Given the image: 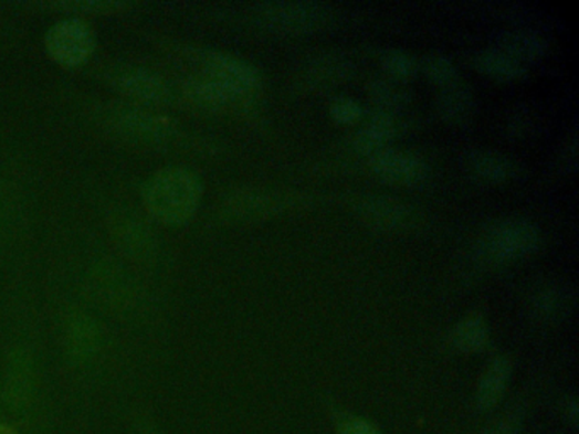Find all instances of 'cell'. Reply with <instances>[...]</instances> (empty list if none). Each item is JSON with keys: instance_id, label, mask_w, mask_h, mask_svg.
Masks as SVG:
<instances>
[{"instance_id": "52a82bcc", "label": "cell", "mask_w": 579, "mask_h": 434, "mask_svg": "<svg viewBox=\"0 0 579 434\" xmlns=\"http://www.w3.org/2000/svg\"><path fill=\"white\" fill-rule=\"evenodd\" d=\"M186 53L201 66L199 74L227 88L242 103H249L262 87L261 70L242 56L211 47H186Z\"/></svg>"}, {"instance_id": "3957f363", "label": "cell", "mask_w": 579, "mask_h": 434, "mask_svg": "<svg viewBox=\"0 0 579 434\" xmlns=\"http://www.w3.org/2000/svg\"><path fill=\"white\" fill-rule=\"evenodd\" d=\"M101 125L133 145L164 147L179 136V125L169 114L133 103H106L97 107Z\"/></svg>"}, {"instance_id": "1f68e13d", "label": "cell", "mask_w": 579, "mask_h": 434, "mask_svg": "<svg viewBox=\"0 0 579 434\" xmlns=\"http://www.w3.org/2000/svg\"><path fill=\"white\" fill-rule=\"evenodd\" d=\"M133 434H161V431L150 416H138L133 423Z\"/></svg>"}, {"instance_id": "9c48e42d", "label": "cell", "mask_w": 579, "mask_h": 434, "mask_svg": "<svg viewBox=\"0 0 579 434\" xmlns=\"http://www.w3.org/2000/svg\"><path fill=\"white\" fill-rule=\"evenodd\" d=\"M0 392L2 405L9 414L28 416L38 392L36 358L28 345H14L9 351L4 377L0 379Z\"/></svg>"}, {"instance_id": "7402d4cb", "label": "cell", "mask_w": 579, "mask_h": 434, "mask_svg": "<svg viewBox=\"0 0 579 434\" xmlns=\"http://www.w3.org/2000/svg\"><path fill=\"white\" fill-rule=\"evenodd\" d=\"M568 287L559 284H544L530 297V313L537 321L556 322L565 318L571 307Z\"/></svg>"}, {"instance_id": "7a4b0ae2", "label": "cell", "mask_w": 579, "mask_h": 434, "mask_svg": "<svg viewBox=\"0 0 579 434\" xmlns=\"http://www.w3.org/2000/svg\"><path fill=\"white\" fill-rule=\"evenodd\" d=\"M543 245L539 227L524 218H503L481 231L474 256L483 267L503 268L536 255Z\"/></svg>"}, {"instance_id": "d590c367", "label": "cell", "mask_w": 579, "mask_h": 434, "mask_svg": "<svg viewBox=\"0 0 579 434\" xmlns=\"http://www.w3.org/2000/svg\"><path fill=\"white\" fill-rule=\"evenodd\" d=\"M2 411H4V405H2V392H0V417H2Z\"/></svg>"}, {"instance_id": "6da1fadb", "label": "cell", "mask_w": 579, "mask_h": 434, "mask_svg": "<svg viewBox=\"0 0 579 434\" xmlns=\"http://www.w3.org/2000/svg\"><path fill=\"white\" fill-rule=\"evenodd\" d=\"M145 211L167 227H182L194 220L204 198V182L189 167H164L141 186Z\"/></svg>"}, {"instance_id": "5b68a950", "label": "cell", "mask_w": 579, "mask_h": 434, "mask_svg": "<svg viewBox=\"0 0 579 434\" xmlns=\"http://www.w3.org/2000/svg\"><path fill=\"white\" fill-rule=\"evenodd\" d=\"M309 199L308 194L299 190L243 187L224 195L218 215L224 223H255L271 220L291 209L305 208Z\"/></svg>"}, {"instance_id": "4dcf8cb0", "label": "cell", "mask_w": 579, "mask_h": 434, "mask_svg": "<svg viewBox=\"0 0 579 434\" xmlns=\"http://www.w3.org/2000/svg\"><path fill=\"white\" fill-rule=\"evenodd\" d=\"M522 430V414L518 411L505 414L495 423L484 427L480 434H520Z\"/></svg>"}, {"instance_id": "8992f818", "label": "cell", "mask_w": 579, "mask_h": 434, "mask_svg": "<svg viewBox=\"0 0 579 434\" xmlns=\"http://www.w3.org/2000/svg\"><path fill=\"white\" fill-rule=\"evenodd\" d=\"M331 9L319 2L284 0L264 2L255 8V24L275 36H306L318 33L331 21Z\"/></svg>"}, {"instance_id": "277c9868", "label": "cell", "mask_w": 579, "mask_h": 434, "mask_svg": "<svg viewBox=\"0 0 579 434\" xmlns=\"http://www.w3.org/2000/svg\"><path fill=\"white\" fill-rule=\"evenodd\" d=\"M87 294L97 307L118 318H135L144 309V288L122 263L113 260H101L91 268Z\"/></svg>"}, {"instance_id": "484cf974", "label": "cell", "mask_w": 579, "mask_h": 434, "mask_svg": "<svg viewBox=\"0 0 579 434\" xmlns=\"http://www.w3.org/2000/svg\"><path fill=\"white\" fill-rule=\"evenodd\" d=\"M369 95L375 106L382 113L394 114L410 103V94L404 91L403 85L388 77L370 82Z\"/></svg>"}, {"instance_id": "e575fe53", "label": "cell", "mask_w": 579, "mask_h": 434, "mask_svg": "<svg viewBox=\"0 0 579 434\" xmlns=\"http://www.w3.org/2000/svg\"><path fill=\"white\" fill-rule=\"evenodd\" d=\"M0 434H15V430L12 426H9V424L2 423L0 421Z\"/></svg>"}, {"instance_id": "d6986e66", "label": "cell", "mask_w": 579, "mask_h": 434, "mask_svg": "<svg viewBox=\"0 0 579 434\" xmlns=\"http://www.w3.org/2000/svg\"><path fill=\"white\" fill-rule=\"evenodd\" d=\"M398 131H400V128H398L394 114L378 110L354 136L352 148L364 157H372L378 151L391 147V141L397 138Z\"/></svg>"}, {"instance_id": "30bf717a", "label": "cell", "mask_w": 579, "mask_h": 434, "mask_svg": "<svg viewBox=\"0 0 579 434\" xmlns=\"http://www.w3.org/2000/svg\"><path fill=\"white\" fill-rule=\"evenodd\" d=\"M107 233L126 258L140 265H154L160 255V241L154 227L129 209H114L107 215Z\"/></svg>"}, {"instance_id": "83f0119b", "label": "cell", "mask_w": 579, "mask_h": 434, "mask_svg": "<svg viewBox=\"0 0 579 434\" xmlns=\"http://www.w3.org/2000/svg\"><path fill=\"white\" fill-rule=\"evenodd\" d=\"M381 66L385 68L388 78L398 82V84H403V82L410 81L419 74L420 62L411 53L392 47V50H386L382 53Z\"/></svg>"}, {"instance_id": "7c38bea8", "label": "cell", "mask_w": 579, "mask_h": 434, "mask_svg": "<svg viewBox=\"0 0 579 434\" xmlns=\"http://www.w3.org/2000/svg\"><path fill=\"white\" fill-rule=\"evenodd\" d=\"M62 341L63 353L72 367L91 366L103 351V326L87 310L71 309L63 321Z\"/></svg>"}, {"instance_id": "d6a6232c", "label": "cell", "mask_w": 579, "mask_h": 434, "mask_svg": "<svg viewBox=\"0 0 579 434\" xmlns=\"http://www.w3.org/2000/svg\"><path fill=\"white\" fill-rule=\"evenodd\" d=\"M562 411H565V420H568L569 423L576 424V421H578L579 409L578 402H576L575 398H569L568 401H566Z\"/></svg>"}, {"instance_id": "d4e9b609", "label": "cell", "mask_w": 579, "mask_h": 434, "mask_svg": "<svg viewBox=\"0 0 579 434\" xmlns=\"http://www.w3.org/2000/svg\"><path fill=\"white\" fill-rule=\"evenodd\" d=\"M46 8L65 12L72 18H82V15L119 14L128 11L131 4L119 0H60V2H50Z\"/></svg>"}, {"instance_id": "8fae6325", "label": "cell", "mask_w": 579, "mask_h": 434, "mask_svg": "<svg viewBox=\"0 0 579 434\" xmlns=\"http://www.w3.org/2000/svg\"><path fill=\"white\" fill-rule=\"evenodd\" d=\"M106 82L114 91L125 95L138 106H164L173 97L169 82L154 70L144 66H113L107 70Z\"/></svg>"}, {"instance_id": "9a60e30c", "label": "cell", "mask_w": 579, "mask_h": 434, "mask_svg": "<svg viewBox=\"0 0 579 434\" xmlns=\"http://www.w3.org/2000/svg\"><path fill=\"white\" fill-rule=\"evenodd\" d=\"M180 92H182L183 99L188 100L192 107L204 110V113H223L230 107L245 104L236 99L235 95L228 92L227 88L202 74L186 78L180 85Z\"/></svg>"}, {"instance_id": "44dd1931", "label": "cell", "mask_w": 579, "mask_h": 434, "mask_svg": "<svg viewBox=\"0 0 579 434\" xmlns=\"http://www.w3.org/2000/svg\"><path fill=\"white\" fill-rule=\"evenodd\" d=\"M354 74V65L349 59L337 53L318 56L312 60L303 70V82L308 88H330L345 84Z\"/></svg>"}, {"instance_id": "f1b7e54d", "label": "cell", "mask_w": 579, "mask_h": 434, "mask_svg": "<svg viewBox=\"0 0 579 434\" xmlns=\"http://www.w3.org/2000/svg\"><path fill=\"white\" fill-rule=\"evenodd\" d=\"M420 70L427 75L432 84L442 91V88L451 87V85L457 84L461 81L459 75L457 66L454 65L451 59L448 56L439 55H427L425 59L420 62Z\"/></svg>"}, {"instance_id": "4fadbf2b", "label": "cell", "mask_w": 579, "mask_h": 434, "mask_svg": "<svg viewBox=\"0 0 579 434\" xmlns=\"http://www.w3.org/2000/svg\"><path fill=\"white\" fill-rule=\"evenodd\" d=\"M357 218L367 226L386 233L410 231L419 223V212L403 199L388 194H366L354 202Z\"/></svg>"}, {"instance_id": "ba28073f", "label": "cell", "mask_w": 579, "mask_h": 434, "mask_svg": "<svg viewBox=\"0 0 579 434\" xmlns=\"http://www.w3.org/2000/svg\"><path fill=\"white\" fill-rule=\"evenodd\" d=\"M44 52L62 68H81L96 53L97 38L84 18L60 19L43 38Z\"/></svg>"}, {"instance_id": "836d02e7", "label": "cell", "mask_w": 579, "mask_h": 434, "mask_svg": "<svg viewBox=\"0 0 579 434\" xmlns=\"http://www.w3.org/2000/svg\"><path fill=\"white\" fill-rule=\"evenodd\" d=\"M6 220H8V201H6L4 190L0 186V227L4 226Z\"/></svg>"}, {"instance_id": "f546056e", "label": "cell", "mask_w": 579, "mask_h": 434, "mask_svg": "<svg viewBox=\"0 0 579 434\" xmlns=\"http://www.w3.org/2000/svg\"><path fill=\"white\" fill-rule=\"evenodd\" d=\"M330 117L340 126L357 125L359 120L364 119L362 104L349 95L335 97L330 104Z\"/></svg>"}, {"instance_id": "2e32d148", "label": "cell", "mask_w": 579, "mask_h": 434, "mask_svg": "<svg viewBox=\"0 0 579 434\" xmlns=\"http://www.w3.org/2000/svg\"><path fill=\"white\" fill-rule=\"evenodd\" d=\"M512 373H514V361L506 354H498L489 361L477 382L476 407L480 413H492L493 409L503 401Z\"/></svg>"}, {"instance_id": "cb8c5ba5", "label": "cell", "mask_w": 579, "mask_h": 434, "mask_svg": "<svg viewBox=\"0 0 579 434\" xmlns=\"http://www.w3.org/2000/svg\"><path fill=\"white\" fill-rule=\"evenodd\" d=\"M499 50L527 66V63L537 62L546 56L549 43L536 31L517 30L503 38Z\"/></svg>"}, {"instance_id": "ffe728a7", "label": "cell", "mask_w": 579, "mask_h": 434, "mask_svg": "<svg viewBox=\"0 0 579 434\" xmlns=\"http://www.w3.org/2000/svg\"><path fill=\"white\" fill-rule=\"evenodd\" d=\"M449 343L464 354H477L492 347V329L488 319L480 313H470L459 319L449 335Z\"/></svg>"}, {"instance_id": "e0dca14e", "label": "cell", "mask_w": 579, "mask_h": 434, "mask_svg": "<svg viewBox=\"0 0 579 434\" xmlns=\"http://www.w3.org/2000/svg\"><path fill=\"white\" fill-rule=\"evenodd\" d=\"M467 170L477 182L486 186H502L512 182L520 173L517 161L492 150H477L467 157Z\"/></svg>"}, {"instance_id": "4316f807", "label": "cell", "mask_w": 579, "mask_h": 434, "mask_svg": "<svg viewBox=\"0 0 579 434\" xmlns=\"http://www.w3.org/2000/svg\"><path fill=\"white\" fill-rule=\"evenodd\" d=\"M328 416L334 424L335 434H382L378 424L360 416V414L340 407L335 402H328Z\"/></svg>"}, {"instance_id": "ac0fdd59", "label": "cell", "mask_w": 579, "mask_h": 434, "mask_svg": "<svg viewBox=\"0 0 579 434\" xmlns=\"http://www.w3.org/2000/svg\"><path fill=\"white\" fill-rule=\"evenodd\" d=\"M436 113L445 125L452 128H466L476 116V99L473 91L462 81L451 87L442 88L436 99Z\"/></svg>"}, {"instance_id": "5bb4252c", "label": "cell", "mask_w": 579, "mask_h": 434, "mask_svg": "<svg viewBox=\"0 0 579 434\" xmlns=\"http://www.w3.org/2000/svg\"><path fill=\"white\" fill-rule=\"evenodd\" d=\"M367 160H369L367 165H369L370 173L388 186H420L429 176L427 161L413 151L389 147Z\"/></svg>"}, {"instance_id": "603a6c76", "label": "cell", "mask_w": 579, "mask_h": 434, "mask_svg": "<svg viewBox=\"0 0 579 434\" xmlns=\"http://www.w3.org/2000/svg\"><path fill=\"white\" fill-rule=\"evenodd\" d=\"M473 66L481 75L496 82H517L527 77V66L512 59L499 47L476 53Z\"/></svg>"}]
</instances>
